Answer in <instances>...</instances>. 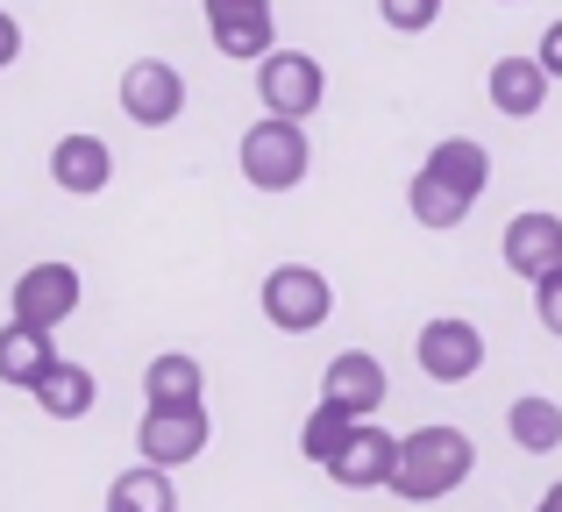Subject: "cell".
Segmentation results:
<instances>
[{"mask_svg": "<svg viewBox=\"0 0 562 512\" xmlns=\"http://www.w3.org/2000/svg\"><path fill=\"white\" fill-rule=\"evenodd\" d=\"M470 470H477V442H470L463 428H413L406 442H398L392 491L406 505H435V499H449L456 485H470Z\"/></svg>", "mask_w": 562, "mask_h": 512, "instance_id": "1", "label": "cell"}, {"mask_svg": "<svg viewBox=\"0 0 562 512\" xmlns=\"http://www.w3.org/2000/svg\"><path fill=\"white\" fill-rule=\"evenodd\" d=\"M235 164H243V179L257 185V193H292V185H306V171H314L306 122H278V114L249 122L243 143H235Z\"/></svg>", "mask_w": 562, "mask_h": 512, "instance_id": "2", "label": "cell"}, {"mask_svg": "<svg viewBox=\"0 0 562 512\" xmlns=\"http://www.w3.org/2000/svg\"><path fill=\"white\" fill-rule=\"evenodd\" d=\"M328 314H335V285L314 263H278L263 277V320L278 334H314V328H328Z\"/></svg>", "mask_w": 562, "mask_h": 512, "instance_id": "3", "label": "cell"}, {"mask_svg": "<svg viewBox=\"0 0 562 512\" xmlns=\"http://www.w3.org/2000/svg\"><path fill=\"white\" fill-rule=\"evenodd\" d=\"M79 271L71 263H29L22 277H14V292H8V320H22V328H36V334H57L71 314H79Z\"/></svg>", "mask_w": 562, "mask_h": 512, "instance_id": "4", "label": "cell"}, {"mask_svg": "<svg viewBox=\"0 0 562 512\" xmlns=\"http://www.w3.org/2000/svg\"><path fill=\"white\" fill-rule=\"evenodd\" d=\"M257 100L278 122H306V114H321V100H328V71L306 50H271L257 65Z\"/></svg>", "mask_w": 562, "mask_h": 512, "instance_id": "5", "label": "cell"}, {"mask_svg": "<svg viewBox=\"0 0 562 512\" xmlns=\"http://www.w3.org/2000/svg\"><path fill=\"white\" fill-rule=\"evenodd\" d=\"M206 434H214L206 406H150L136 428V456L150 470H186L192 456H206Z\"/></svg>", "mask_w": 562, "mask_h": 512, "instance_id": "6", "label": "cell"}, {"mask_svg": "<svg viewBox=\"0 0 562 512\" xmlns=\"http://www.w3.org/2000/svg\"><path fill=\"white\" fill-rule=\"evenodd\" d=\"M200 8H206V36H214L221 57L263 65L278 50V8L271 0H200Z\"/></svg>", "mask_w": 562, "mask_h": 512, "instance_id": "7", "label": "cell"}, {"mask_svg": "<svg viewBox=\"0 0 562 512\" xmlns=\"http://www.w3.org/2000/svg\"><path fill=\"white\" fill-rule=\"evenodd\" d=\"M413 363H420V377H435V385H470V377L484 371V334H477V320H463V314L427 320L420 342H413Z\"/></svg>", "mask_w": 562, "mask_h": 512, "instance_id": "8", "label": "cell"}, {"mask_svg": "<svg viewBox=\"0 0 562 512\" xmlns=\"http://www.w3.org/2000/svg\"><path fill=\"white\" fill-rule=\"evenodd\" d=\"M122 114L136 128H171L186 114V71L165 65V57H136L122 71Z\"/></svg>", "mask_w": 562, "mask_h": 512, "instance_id": "9", "label": "cell"}, {"mask_svg": "<svg viewBox=\"0 0 562 512\" xmlns=\"http://www.w3.org/2000/svg\"><path fill=\"white\" fill-rule=\"evenodd\" d=\"M498 257H506V271H513V277L541 285L549 271H562V214H541V207L513 214L506 236H498Z\"/></svg>", "mask_w": 562, "mask_h": 512, "instance_id": "10", "label": "cell"}, {"mask_svg": "<svg viewBox=\"0 0 562 512\" xmlns=\"http://www.w3.org/2000/svg\"><path fill=\"white\" fill-rule=\"evenodd\" d=\"M321 399L342 406V413L371 420L384 399H392V385H384V363L371 349H342V356H328V371H321Z\"/></svg>", "mask_w": 562, "mask_h": 512, "instance_id": "11", "label": "cell"}, {"mask_svg": "<svg viewBox=\"0 0 562 512\" xmlns=\"http://www.w3.org/2000/svg\"><path fill=\"white\" fill-rule=\"evenodd\" d=\"M392 470H398V434H384L378 420H363L349 434V448L328 463V477L342 491H392Z\"/></svg>", "mask_w": 562, "mask_h": 512, "instance_id": "12", "label": "cell"}, {"mask_svg": "<svg viewBox=\"0 0 562 512\" xmlns=\"http://www.w3.org/2000/svg\"><path fill=\"white\" fill-rule=\"evenodd\" d=\"M108 179H114V150L100 136H57L50 143V185L57 193L93 200V193H108Z\"/></svg>", "mask_w": 562, "mask_h": 512, "instance_id": "13", "label": "cell"}, {"mask_svg": "<svg viewBox=\"0 0 562 512\" xmlns=\"http://www.w3.org/2000/svg\"><path fill=\"white\" fill-rule=\"evenodd\" d=\"M549 71H541V57H498L492 79H484V93H492V107L506 114V122H535L541 107H549Z\"/></svg>", "mask_w": 562, "mask_h": 512, "instance_id": "14", "label": "cell"}, {"mask_svg": "<svg viewBox=\"0 0 562 512\" xmlns=\"http://www.w3.org/2000/svg\"><path fill=\"white\" fill-rule=\"evenodd\" d=\"M50 363H57V342H50V334L22 328V320H8V328H0V385L36 391L43 377H50Z\"/></svg>", "mask_w": 562, "mask_h": 512, "instance_id": "15", "label": "cell"}, {"mask_svg": "<svg viewBox=\"0 0 562 512\" xmlns=\"http://www.w3.org/2000/svg\"><path fill=\"white\" fill-rule=\"evenodd\" d=\"M143 399H150V406H200V399H206L200 356H186V349L150 356V363H143Z\"/></svg>", "mask_w": 562, "mask_h": 512, "instance_id": "16", "label": "cell"}, {"mask_svg": "<svg viewBox=\"0 0 562 512\" xmlns=\"http://www.w3.org/2000/svg\"><path fill=\"white\" fill-rule=\"evenodd\" d=\"M406 207H413V221H420V228H463L477 200H470L456 179H441V171L420 164V171H413V185H406Z\"/></svg>", "mask_w": 562, "mask_h": 512, "instance_id": "17", "label": "cell"}, {"mask_svg": "<svg viewBox=\"0 0 562 512\" xmlns=\"http://www.w3.org/2000/svg\"><path fill=\"white\" fill-rule=\"evenodd\" d=\"M506 434L520 442V456H555L562 448V406L541 399V391H520L506 406Z\"/></svg>", "mask_w": 562, "mask_h": 512, "instance_id": "18", "label": "cell"}, {"mask_svg": "<svg viewBox=\"0 0 562 512\" xmlns=\"http://www.w3.org/2000/svg\"><path fill=\"white\" fill-rule=\"evenodd\" d=\"M93 399H100L93 371H86V363H65V356H57L50 377L36 385V406H43L50 420H86V413H93Z\"/></svg>", "mask_w": 562, "mask_h": 512, "instance_id": "19", "label": "cell"}, {"mask_svg": "<svg viewBox=\"0 0 562 512\" xmlns=\"http://www.w3.org/2000/svg\"><path fill=\"white\" fill-rule=\"evenodd\" d=\"M108 512H179V491H171V470H150V463H136V470H122L108 485Z\"/></svg>", "mask_w": 562, "mask_h": 512, "instance_id": "20", "label": "cell"}, {"mask_svg": "<svg viewBox=\"0 0 562 512\" xmlns=\"http://www.w3.org/2000/svg\"><path fill=\"white\" fill-rule=\"evenodd\" d=\"M357 428H363L357 413H342V406H328V399H321L314 413H306V428H300V448H306V463H321V470H328V463L349 448V434H357Z\"/></svg>", "mask_w": 562, "mask_h": 512, "instance_id": "21", "label": "cell"}, {"mask_svg": "<svg viewBox=\"0 0 562 512\" xmlns=\"http://www.w3.org/2000/svg\"><path fill=\"white\" fill-rule=\"evenodd\" d=\"M384 29H398V36H427V29L441 22V0H378Z\"/></svg>", "mask_w": 562, "mask_h": 512, "instance_id": "22", "label": "cell"}, {"mask_svg": "<svg viewBox=\"0 0 562 512\" xmlns=\"http://www.w3.org/2000/svg\"><path fill=\"white\" fill-rule=\"evenodd\" d=\"M535 314H541V328H549V334H562V271H549L535 285Z\"/></svg>", "mask_w": 562, "mask_h": 512, "instance_id": "23", "label": "cell"}, {"mask_svg": "<svg viewBox=\"0 0 562 512\" xmlns=\"http://www.w3.org/2000/svg\"><path fill=\"white\" fill-rule=\"evenodd\" d=\"M535 57H541V71H549V79H562V14L549 29H541V43H535Z\"/></svg>", "mask_w": 562, "mask_h": 512, "instance_id": "24", "label": "cell"}, {"mask_svg": "<svg viewBox=\"0 0 562 512\" xmlns=\"http://www.w3.org/2000/svg\"><path fill=\"white\" fill-rule=\"evenodd\" d=\"M14 57H22V22H14V14L0 8V71H8Z\"/></svg>", "mask_w": 562, "mask_h": 512, "instance_id": "25", "label": "cell"}, {"mask_svg": "<svg viewBox=\"0 0 562 512\" xmlns=\"http://www.w3.org/2000/svg\"><path fill=\"white\" fill-rule=\"evenodd\" d=\"M535 512H562V485H549V491H541V505Z\"/></svg>", "mask_w": 562, "mask_h": 512, "instance_id": "26", "label": "cell"}]
</instances>
